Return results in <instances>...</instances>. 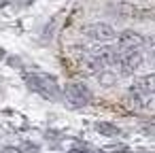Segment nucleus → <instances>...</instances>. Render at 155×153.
I'll list each match as a JSON object with an SVG mask.
<instances>
[{
    "mask_svg": "<svg viewBox=\"0 0 155 153\" xmlns=\"http://www.w3.org/2000/svg\"><path fill=\"white\" fill-rule=\"evenodd\" d=\"M24 81H26V85H28L30 91L43 96L45 100L58 102L62 98V89H60L55 77H51L47 72H26L24 75Z\"/></svg>",
    "mask_w": 155,
    "mask_h": 153,
    "instance_id": "f257e3e1",
    "label": "nucleus"
},
{
    "mask_svg": "<svg viewBox=\"0 0 155 153\" xmlns=\"http://www.w3.org/2000/svg\"><path fill=\"white\" fill-rule=\"evenodd\" d=\"M62 96H64V100H66V104H68L70 108H83V106H87V104L91 102V91H89V87H87L85 83H81V81L68 83V85L64 87Z\"/></svg>",
    "mask_w": 155,
    "mask_h": 153,
    "instance_id": "f03ea898",
    "label": "nucleus"
},
{
    "mask_svg": "<svg viewBox=\"0 0 155 153\" xmlns=\"http://www.w3.org/2000/svg\"><path fill=\"white\" fill-rule=\"evenodd\" d=\"M83 34L89 36L91 41H98V43H110L117 38V30L106 22H94V24L83 26Z\"/></svg>",
    "mask_w": 155,
    "mask_h": 153,
    "instance_id": "7ed1b4c3",
    "label": "nucleus"
},
{
    "mask_svg": "<svg viewBox=\"0 0 155 153\" xmlns=\"http://www.w3.org/2000/svg\"><path fill=\"white\" fill-rule=\"evenodd\" d=\"M117 55L130 53V51H138V47H142L144 36L136 30H123L121 34H117Z\"/></svg>",
    "mask_w": 155,
    "mask_h": 153,
    "instance_id": "20e7f679",
    "label": "nucleus"
},
{
    "mask_svg": "<svg viewBox=\"0 0 155 153\" xmlns=\"http://www.w3.org/2000/svg\"><path fill=\"white\" fill-rule=\"evenodd\" d=\"M144 62V55L140 51H130V53H123L117 58V66H119V72L121 75H134Z\"/></svg>",
    "mask_w": 155,
    "mask_h": 153,
    "instance_id": "39448f33",
    "label": "nucleus"
},
{
    "mask_svg": "<svg viewBox=\"0 0 155 153\" xmlns=\"http://www.w3.org/2000/svg\"><path fill=\"white\" fill-rule=\"evenodd\" d=\"M130 91L138 94V96H153L155 94V72H149L144 77H138L134 81V85L130 87Z\"/></svg>",
    "mask_w": 155,
    "mask_h": 153,
    "instance_id": "423d86ee",
    "label": "nucleus"
},
{
    "mask_svg": "<svg viewBox=\"0 0 155 153\" xmlns=\"http://www.w3.org/2000/svg\"><path fill=\"white\" fill-rule=\"evenodd\" d=\"M96 130L102 134V136H119L121 130L115 125V123H108V121H98L96 123Z\"/></svg>",
    "mask_w": 155,
    "mask_h": 153,
    "instance_id": "0eeeda50",
    "label": "nucleus"
},
{
    "mask_svg": "<svg viewBox=\"0 0 155 153\" xmlns=\"http://www.w3.org/2000/svg\"><path fill=\"white\" fill-rule=\"evenodd\" d=\"M98 83H100L102 87H113V85L117 83V75H115L113 70L104 68L102 72H98Z\"/></svg>",
    "mask_w": 155,
    "mask_h": 153,
    "instance_id": "6e6552de",
    "label": "nucleus"
},
{
    "mask_svg": "<svg viewBox=\"0 0 155 153\" xmlns=\"http://www.w3.org/2000/svg\"><path fill=\"white\" fill-rule=\"evenodd\" d=\"M117 9H119V15H121V17H142L140 9L134 7V5H127V2L117 5Z\"/></svg>",
    "mask_w": 155,
    "mask_h": 153,
    "instance_id": "1a4fd4ad",
    "label": "nucleus"
},
{
    "mask_svg": "<svg viewBox=\"0 0 155 153\" xmlns=\"http://www.w3.org/2000/svg\"><path fill=\"white\" fill-rule=\"evenodd\" d=\"M142 47H144V53H147L151 60H155V34H153V36H144Z\"/></svg>",
    "mask_w": 155,
    "mask_h": 153,
    "instance_id": "9d476101",
    "label": "nucleus"
},
{
    "mask_svg": "<svg viewBox=\"0 0 155 153\" xmlns=\"http://www.w3.org/2000/svg\"><path fill=\"white\" fill-rule=\"evenodd\" d=\"M0 153H21V149L19 147H13V145H7V147H2Z\"/></svg>",
    "mask_w": 155,
    "mask_h": 153,
    "instance_id": "9b49d317",
    "label": "nucleus"
},
{
    "mask_svg": "<svg viewBox=\"0 0 155 153\" xmlns=\"http://www.w3.org/2000/svg\"><path fill=\"white\" fill-rule=\"evenodd\" d=\"M17 2H19V7H28V5L34 2V0H17Z\"/></svg>",
    "mask_w": 155,
    "mask_h": 153,
    "instance_id": "f8f14e48",
    "label": "nucleus"
},
{
    "mask_svg": "<svg viewBox=\"0 0 155 153\" xmlns=\"http://www.w3.org/2000/svg\"><path fill=\"white\" fill-rule=\"evenodd\" d=\"M5 5H9V0H0V9H2Z\"/></svg>",
    "mask_w": 155,
    "mask_h": 153,
    "instance_id": "ddd939ff",
    "label": "nucleus"
},
{
    "mask_svg": "<svg viewBox=\"0 0 155 153\" xmlns=\"http://www.w3.org/2000/svg\"><path fill=\"white\" fill-rule=\"evenodd\" d=\"M68 153H83V151H79V149H72V151H68Z\"/></svg>",
    "mask_w": 155,
    "mask_h": 153,
    "instance_id": "4468645a",
    "label": "nucleus"
},
{
    "mask_svg": "<svg viewBox=\"0 0 155 153\" xmlns=\"http://www.w3.org/2000/svg\"><path fill=\"white\" fill-rule=\"evenodd\" d=\"M0 58H5V51H2V49H0Z\"/></svg>",
    "mask_w": 155,
    "mask_h": 153,
    "instance_id": "2eb2a0df",
    "label": "nucleus"
},
{
    "mask_svg": "<svg viewBox=\"0 0 155 153\" xmlns=\"http://www.w3.org/2000/svg\"><path fill=\"white\" fill-rule=\"evenodd\" d=\"M94 153H106V151H94Z\"/></svg>",
    "mask_w": 155,
    "mask_h": 153,
    "instance_id": "dca6fc26",
    "label": "nucleus"
}]
</instances>
